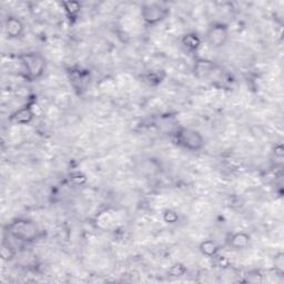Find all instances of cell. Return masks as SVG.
Masks as SVG:
<instances>
[{
  "instance_id": "obj_1",
  "label": "cell",
  "mask_w": 284,
  "mask_h": 284,
  "mask_svg": "<svg viewBox=\"0 0 284 284\" xmlns=\"http://www.w3.org/2000/svg\"><path fill=\"white\" fill-rule=\"evenodd\" d=\"M7 232L15 240L24 243H32L39 237L40 230L35 221L27 218L13 220L7 226Z\"/></svg>"
},
{
  "instance_id": "obj_2",
  "label": "cell",
  "mask_w": 284,
  "mask_h": 284,
  "mask_svg": "<svg viewBox=\"0 0 284 284\" xmlns=\"http://www.w3.org/2000/svg\"><path fill=\"white\" fill-rule=\"evenodd\" d=\"M20 64L24 77L28 81H37L45 75L47 61L39 53H26L20 56Z\"/></svg>"
},
{
  "instance_id": "obj_3",
  "label": "cell",
  "mask_w": 284,
  "mask_h": 284,
  "mask_svg": "<svg viewBox=\"0 0 284 284\" xmlns=\"http://www.w3.org/2000/svg\"><path fill=\"white\" fill-rule=\"evenodd\" d=\"M173 141L177 146L191 152H199L204 148V138L198 130L180 127L173 133Z\"/></svg>"
},
{
  "instance_id": "obj_4",
  "label": "cell",
  "mask_w": 284,
  "mask_h": 284,
  "mask_svg": "<svg viewBox=\"0 0 284 284\" xmlns=\"http://www.w3.org/2000/svg\"><path fill=\"white\" fill-rule=\"evenodd\" d=\"M229 26L224 23L216 22L211 24L205 32V43L212 49L223 48L229 41Z\"/></svg>"
},
{
  "instance_id": "obj_5",
  "label": "cell",
  "mask_w": 284,
  "mask_h": 284,
  "mask_svg": "<svg viewBox=\"0 0 284 284\" xmlns=\"http://www.w3.org/2000/svg\"><path fill=\"white\" fill-rule=\"evenodd\" d=\"M170 10L160 3H147L141 6V17L148 26H156L168 17Z\"/></svg>"
},
{
  "instance_id": "obj_6",
  "label": "cell",
  "mask_w": 284,
  "mask_h": 284,
  "mask_svg": "<svg viewBox=\"0 0 284 284\" xmlns=\"http://www.w3.org/2000/svg\"><path fill=\"white\" fill-rule=\"evenodd\" d=\"M5 32L9 39H18L25 33V24L16 16H9L5 20Z\"/></svg>"
},
{
  "instance_id": "obj_7",
  "label": "cell",
  "mask_w": 284,
  "mask_h": 284,
  "mask_svg": "<svg viewBox=\"0 0 284 284\" xmlns=\"http://www.w3.org/2000/svg\"><path fill=\"white\" fill-rule=\"evenodd\" d=\"M250 242L251 236L243 231L233 232V233L229 234V236L226 237V244H228V246L231 247L232 250L235 251L245 250L246 247L250 245Z\"/></svg>"
},
{
  "instance_id": "obj_8",
  "label": "cell",
  "mask_w": 284,
  "mask_h": 284,
  "mask_svg": "<svg viewBox=\"0 0 284 284\" xmlns=\"http://www.w3.org/2000/svg\"><path fill=\"white\" fill-rule=\"evenodd\" d=\"M34 118L35 113L33 108L30 106H25L20 108L12 117L13 120L18 123V125H29V123L34 120Z\"/></svg>"
},
{
  "instance_id": "obj_9",
  "label": "cell",
  "mask_w": 284,
  "mask_h": 284,
  "mask_svg": "<svg viewBox=\"0 0 284 284\" xmlns=\"http://www.w3.org/2000/svg\"><path fill=\"white\" fill-rule=\"evenodd\" d=\"M181 43L183 47L191 53H195L198 51L199 48L202 45V39H201L198 34L195 33H188L183 35V37L181 39Z\"/></svg>"
},
{
  "instance_id": "obj_10",
  "label": "cell",
  "mask_w": 284,
  "mask_h": 284,
  "mask_svg": "<svg viewBox=\"0 0 284 284\" xmlns=\"http://www.w3.org/2000/svg\"><path fill=\"white\" fill-rule=\"evenodd\" d=\"M65 13L69 19H77L79 17L81 13L82 5L80 2H76V0H68V2H63L61 3Z\"/></svg>"
},
{
  "instance_id": "obj_11",
  "label": "cell",
  "mask_w": 284,
  "mask_h": 284,
  "mask_svg": "<svg viewBox=\"0 0 284 284\" xmlns=\"http://www.w3.org/2000/svg\"><path fill=\"white\" fill-rule=\"evenodd\" d=\"M199 250L203 255L208 257H215V255L219 254V245L215 243L213 240H204L200 243Z\"/></svg>"
},
{
  "instance_id": "obj_12",
  "label": "cell",
  "mask_w": 284,
  "mask_h": 284,
  "mask_svg": "<svg viewBox=\"0 0 284 284\" xmlns=\"http://www.w3.org/2000/svg\"><path fill=\"white\" fill-rule=\"evenodd\" d=\"M69 179H70V181L76 185H82L87 181V177L81 171L71 172Z\"/></svg>"
},
{
  "instance_id": "obj_13",
  "label": "cell",
  "mask_w": 284,
  "mask_h": 284,
  "mask_svg": "<svg viewBox=\"0 0 284 284\" xmlns=\"http://www.w3.org/2000/svg\"><path fill=\"white\" fill-rule=\"evenodd\" d=\"M163 220L169 224H174L177 223L179 220V215L173 210H166L163 212Z\"/></svg>"
},
{
  "instance_id": "obj_14",
  "label": "cell",
  "mask_w": 284,
  "mask_h": 284,
  "mask_svg": "<svg viewBox=\"0 0 284 284\" xmlns=\"http://www.w3.org/2000/svg\"><path fill=\"white\" fill-rule=\"evenodd\" d=\"M170 275L172 276H181L185 273V267L181 263H175L169 270Z\"/></svg>"
},
{
  "instance_id": "obj_15",
  "label": "cell",
  "mask_w": 284,
  "mask_h": 284,
  "mask_svg": "<svg viewBox=\"0 0 284 284\" xmlns=\"http://www.w3.org/2000/svg\"><path fill=\"white\" fill-rule=\"evenodd\" d=\"M274 154L276 158H280L282 159L284 156V151H283V146L282 143H277L275 144V148H274Z\"/></svg>"
},
{
  "instance_id": "obj_16",
  "label": "cell",
  "mask_w": 284,
  "mask_h": 284,
  "mask_svg": "<svg viewBox=\"0 0 284 284\" xmlns=\"http://www.w3.org/2000/svg\"><path fill=\"white\" fill-rule=\"evenodd\" d=\"M283 265H284V261H283V254L280 253L278 256L275 257V267H277L280 272L283 271Z\"/></svg>"
}]
</instances>
